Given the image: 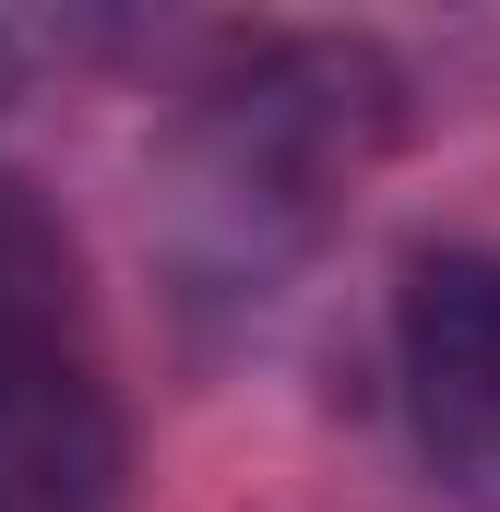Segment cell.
I'll list each match as a JSON object with an SVG mask.
<instances>
[{
  "mask_svg": "<svg viewBox=\"0 0 500 512\" xmlns=\"http://www.w3.org/2000/svg\"><path fill=\"white\" fill-rule=\"evenodd\" d=\"M131 429L108 393L72 227L0 167V512H120Z\"/></svg>",
  "mask_w": 500,
  "mask_h": 512,
  "instance_id": "cell-2",
  "label": "cell"
},
{
  "mask_svg": "<svg viewBox=\"0 0 500 512\" xmlns=\"http://www.w3.org/2000/svg\"><path fill=\"white\" fill-rule=\"evenodd\" d=\"M405 120L393 60L358 36H250L155 131V251L191 310L262 322L334 239L346 191Z\"/></svg>",
  "mask_w": 500,
  "mask_h": 512,
  "instance_id": "cell-1",
  "label": "cell"
},
{
  "mask_svg": "<svg viewBox=\"0 0 500 512\" xmlns=\"http://www.w3.org/2000/svg\"><path fill=\"white\" fill-rule=\"evenodd\" d=\"M393 417L441 501L500 512V251L429 239L393 274Z\"/></svg>",
  "mask_w": 500,
  "mask_h": 512,
  "instance_id": "cell-3",
  "label": "cell"
}]
</instances>
